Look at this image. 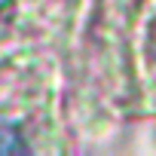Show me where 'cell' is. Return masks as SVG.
Wrapping results in <instances>:
<instances>
[{
	"label": "cell",
	"mask_w": 156,
	"mask_h": 156,
	"mask_svg": "<svg viewBox=\"0 0 156 156\" xmlns=\"http://www.w3.org/2000/svg\"><path fill=\"white\" fill-rule=\"evenodd\" d=\"M19 150H25V141L19 138V132L0 129V153H19Z\"/></svg>",
	"instance_id": "cell-1"
},
{
	"label": "cell",
	"mask_w": 156,
	"mask_h": 156,
	"mask_svg": "<svg viewBox=\"0 0 156 156\" xmlns=\"http://www.w3.org/2000/svg\"><path fill=\"white\" fill-rule=\"evenodd\" d=\"M6 3H9V0H0V9H3V6H6Z\"/></svg>",
	"instance_id": "cell-2"
}]
</instances>
